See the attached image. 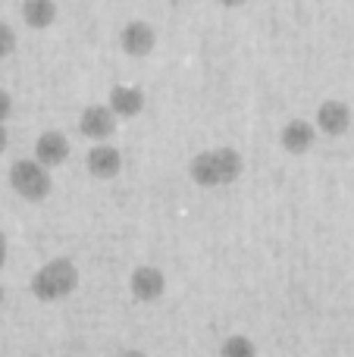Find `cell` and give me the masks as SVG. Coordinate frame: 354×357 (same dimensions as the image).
Masks as SVG:
<instances>
[{"mask_svg": "<svg viewBox=\"0 0 354 357\" xmlns=\"http://www.w3.org/2000/svg\"><path fill=\"white\" fill-rule=\"evenodd\" d=\"M188 173L198 185L210 188V185H226L236 182L242 176V154L236 148H217V151H201L192 163Z\"/></svg>", "mask_w": 354, "mask_h": 357, "instance_id": "cell-1", "label": "cell"}, {"mask_svg": "<svg viewBox=\"0 0 354 357\" xmlns=\"http://www.w3.org/2000/svg\"><path fill=\"white\" fill-rule=\"evenodd\" d=\"M75 285H79V270H75V264L66 257H56V260H47V264L31 276V295H35L38 301H60V298L72 295Z\"/></svg>", "mask_w": 354, "mask_h": 357, "instance_id": "cell-2", "label": "cell"}, {"mask_svg": "<svg viewBox=\"0 0 354 357\" xmlns=\"http://www.w3.org/2000/svg\"><path fill=\"white\" fill-rule=\"evenodd\" d=\"M10 185L25 197V201H44L54 188L50 173L38 160H16L10 167Z\"/></svg>", "mask_w": 354, "mask_h": 357, "instance_id": "cell-3", "label": "cell"}, {"mask_svg": "<svg viewBox=\"0 0 354 357\" xmlns=\"http://www.w3.org/2000/svg\"><path fill=\"white\" fill-rule=\"evenodd\" d=\"M79 129L82 135L94 138V142H104V138H110L116 132V116H113V110L107 104H91L82 110Z\"/></svg>", "mask_w": 354, "mask_h": 357, "instance_id": "cell-4", "label": "cell"}, {"mask_svg": "<svg viewBox=\"0 0 354 357\" xmlns=\"http://www.w3.org/2000/svg\"><path fill=\"white\" fill-rule=\"evenodd\" d=\"M129 289L138 301L151 304L163 295V289H167V276H163V270H157V266H138L129 279Z\"/></svg>", "mask_w": 354, "mask_h": 357, "instance_id": "cell-5", "label": "cell"}, {"mask_svg": "<svg viewBox=\"0 0 354 357\" xmlns=\"http://www.w3.org/2000/svg\"><path fill=\"white\" fill-rule=\"evenodd\" d=\"M119 44H123V50L129 56H148L151 50H154V44H157V35H154V29H151L148 22L132 19V22L119 31Z\"/></svg>", "mask_w": 354, "mask_h": 357, "instance_id": "cell-6", "label": "cell"}, {"mask_svg": "<svg viewBox=\"0 0 354 357\" xmlns=\"http://www.w3.org/2000/svg\"><path fill=\"white\" fill-rule=\"evenodd\" d=\"M66 157H69V142H66V135H63V132L47 129V132H41V135H38L35 160L41 163L44 169H47V167H60Z\"/></svg>", "mask_w": 354, "mask_h": 357, "instance_id": "cell-7", "label": "cell"}, {"mask_svg": "<svg viewBox=\"0 0 354 357\" xmlns=\"http://www.w3.org/2000/svg\"><path fill=\"white\" fill-rule=\"evenodd\" d=\"M123 169V154L113 144H94L88 151V173L94 178H113Z\"/></svg>", "mask_w": 354, "mask_h": 357, "instance_id": "cell-8", "label": "cell"}, {"mask_svg": "<svg viewBox=\"0 0 354 357\" xmlns=\"http://www.w3.org/2000/svg\"><path fill=\"white\" fill-rule=\"evenodd\" d=\"M317 126L326 135H342L351 126V107L345 100H323L317 110Z\"/></svg>", "mask_w": 354, "mask_h": 357, "instance_id": "cell-9", "label": "cell"}, {"mask_svg": "<svg viewBox=\"0 0 354 357\" xmlns=\"http://www.w3.org/2000/svg\"><path fill=\"white\" fill-rule=\"evenodd\" d=\"M107 107L113 110V116H138L144 107V94L135 85H116L110 88V104Z\"/></svg>", "mask_w": 354, "mask_h": 357, "instance_id": "cell-10", "label": "cell"}, {"mask_svg": "<svg viewBox=\"0 0 354 357\" xmlns=\"http://www.w3.org/2000/svg\"><path fill=\"white\" fill-rule=\"evenodd\" d=\"M279 142L288 154H305V151H311V144H314V126L307 123V119H292V123L282 129Z\"/></svg>", "mask_w": 354, "mask_h": 357, "instance_id": "cell-11", "label": "cell"}, {"mask_svg": "<svg viewBox=\"0 0 354 357\" xmlns=\"http://www.w3.org/2000/svg\"><path fill=\"white\" fill-rule=\"evenodd\" d=\"M22 19L31 29H47L56 19V3L54 0H22Z\"/></svg>", "mask_w": 354, "mask_h": 357, "instance_id": "cell-12", "label": "cell"}, {"mask_svg": "<svg viewBox=\"0 0 354 357\" xmlns=\"http://www.w3.org/2000/svg\"><path fill=\"white\" fill-rule=\"evenodd\" d=\"M257 348L248 335H229V339L220 345V357H254Z\"/></svg>", "mask_w": 354, "mask_h": 357, "instance_id": "cell-13", "label": "cell"}, {"mask_svg": "<svg viewBox=\"0 0 354 357\" xmlns=\"http://www.w3.org/2000/svg\"><path fill=\"white\" fill-rule=\"evenodd\" d=\"M16 50V31L6 22H0V56H10Z\"/></svg>", "mask_w": 354, "mask_h": 357, "instance_id": "cell-14", "label": "cell"}, {"mask_svg": "<svg viewBox=\"0 0 354 357\" xmlns=\"http://www.w3.org/2000/svg\"><path fill=\"white\" fill-rule=\"evenodd\" d=\"M10 110H13V98H10V91L0 88V126H3V119L10 116Z\"/></svg>", "mask_w": 354, "mask_h": 357, "instance_id": "cell-15", "label": "cell"}, {"mask_svg": "<svg viewBox=\"0 0 354 357\" xmlns=\"http://www.w3.org/2000/svg\"><path fill=\"white\" fill-rule=\"evenodd\" d=\"M6 264V235L0 232V266Z\"/></svg>", "mask_w": 354, "mask_h": 357, "instance_id": "cell-16", "label": "cell"}, {"mask_svg": "<svg viewBox=\"0 0 354 357\" xmlns=\"http://www.w3.org/2000/svg\"><path fill=\"white\" fill-rule=\"evenodd\" d=\"M119 357H148V354L138 351V348H125V351H119Z\"/></svg>", "mask_w": 354, "mask_h": 357, "instance_id": "cell-17", "label": "cell"}, {"mask_svg": "<svg viewBox=\"0 0 354 357\" xmlns=\"http://www.w3.org/2000/svg\"><path fill=\"white\" fill-rule=\"evenodd\" d=\"M3 148H6V129L0 126V154H3Z\"/></svg>", "mask_w": 354, "mask_h": 357, "instance_id": "cell-18", "label": "cell"}, {"mask_svg": "<svg viewBox=\"0 0 354 357\" xmlns=\"http://www.w3.org/2000/svg\"><path fill=\"white\" fill-rule=\"evenodd\" d=\"M220 3H223V6H242L245 0H220Z\"/></svg>", "mask_w": 354, "mask_h": 357, "instance_id": "cell-19", "label": "cell"}, {"mask_svg": "<svg viewBox=\"0 0 354 357\" xmlns=\"http://www.w3.org/2000/svg\"><path fill=\"white\" fill-rule=\"evenodd\" d=\"M0 304H3V285H0Z\"/></svg>", "mask_w": 354, "mask_h": 357, "instance_id": "cell-20", "label": "cell"}]
</instances>
